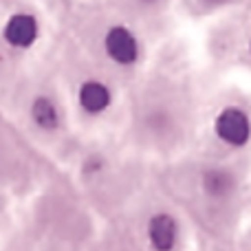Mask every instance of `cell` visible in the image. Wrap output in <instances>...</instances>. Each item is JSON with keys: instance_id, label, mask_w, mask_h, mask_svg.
<instances>
[{"instance_id": "7", "label": "cell", "mask_w": 251, "mask_h": 251, "mask_svg": "<svg viewBox=\"0 0 251 251\" xmlns=\"http://www.w3.org/2000/svg\"><path fill=\"white\" fill-rule=\"evenodd\" d=\"M29 117L33 122L35 128L44 130V132H51V130H57L62 124V113L57 108V104L47 95H40L31 101L29 108Z\"/></svg>"}, {"instance_id": "4", "label": "cell", "mask_w": 251, "mask_h": 251, "mask_svg": "<svg viewBox=\"0 0 251 251\" xmlns=\"http://www.w3.org/2000/svg\"><path fill=\"white\" fill-rule=\"evenodd\" d=\"M146 236L154 251H172L178 243V221L168 212H156L146 225Z\"/></svg>"}, {"instance_id": "10", "label": "cell", "mask_w": 251, "mask_h": 251, "mask_svg": "<svg viewBox=\"0 0 251 251\" xmlns=\"http://www.w3.org/2000/svg\"><path fill=\"white\" fill-rule=\"evenodd\" d=\"M247 51H249V55H251V35H249V40H247Z\"/></svg>"}, {"instance_id": "6", "label": "cell", "mask_w": 251, "mask_h": 251, "mask_svg": "<svg viewBox=\"0 0 251 251\" xmlns=\"http://www.w3.org/2000/svg\"><path fill=\"white\" fill-rule=\"evenodd\" d=\"M201 185L209 201H229L236 192V176L225 168H209L201 176Z\"/></svg>"}, {"instance_id": "9", "label": "cell", "mask_w": 251, "mask_h": 251, "mask_svg": "<svg viewBox=\"0 0 251 251\" xmlns=\"http://www.w3.org/2000/svg\"><path fill=\"white\" fill-rule=\"evenodd\" d=\"M141 4H146V7H156V4H161L163 0H139Z\"/></svg>"}, {"instance_id": "1", "label": "cell", "mask_w": 251, "mask_h": 251, "mask_svg": "<svg viewBox=\"0 0 251 251\" xmlns=\"http://www.w3.org/2000/svg\"><path fill=\"white\" fill-rule=\"evenodd\" d=\"M212 132L227 150H245L251 143V113L240 104H227L214 115Z\"/></svg>"}, {"instance_id": "3", "label": "cell", "mask_w": 251, "mask_h": 251, "mask_svg": "<svg viewBox=\"0 0 251 251\" xmlns=\"http://www.w3.org/2000/svg\"><path fill=\"white\" fill-rule=\"evenodd\" d=\"M2 38L9 47L18 49V51L31 49L40 38L38 18H35L33 13H26V11H18V13H13V16H9V20L4 22Z\"/></svg>"}, {"instance_id": "2", "label": "cell", "mask_w": 251, "mask_h": 251, "mask_svg": "<svg viewBox=\"0 0 251 251\" xmlns=\"http://www.w3.org/2000/svg\"><path fill=\"white\" fill-rule=\"evenodd\" d=\"M104 51L117 66H134L141 60V42L137 33L126 25H113L104 33Z\"/></svg>"}, {"instance_id": "5", "label": "cell", "mask_w": 251, "mask_h": 251, "mask_svg": "<svg viewBox=\"0 0 251 251\" xmlns=\"http://www.w3.org/2000/svg\"><path fill=\"white\" fill-rule=\"evenodd\" d=\"M77 104L86 115H104L113 106V91L100 79H86L77 91Z\"/></svg>"}, {"instance_id": "8", "label": "cell", "mask_w": 251, "mask_h": 251, "mask_svg": "<svg viewBox=\"0 0 251 251\" xmlns=\"http://www.w3.org/2000/svg\"><path fill=\"white\" fill-rule=\"evenodd\" d=\"M203 7L207 9H221V7H227V4H231L234 0H199Z\"/></svg>"}]
</instances>
